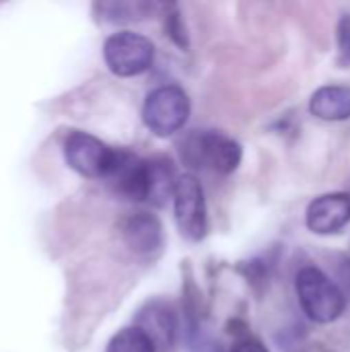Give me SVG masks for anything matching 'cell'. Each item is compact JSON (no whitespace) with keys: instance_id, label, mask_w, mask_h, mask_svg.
<instances>
[{"instance_id":"7c38bea8","label":"cell","mask_w":350,"mask_h":352,"mask_svg":"<svg viewBox=\"0 0 350 352\" xmlns=\"http://www.w3.org/2000/svg\"><path fill=\"white\" fill-rule=\"evenodd\" d=\"M146 171H149V200L155 206H165L169 198H173L177 173L175 165L165 155H155L146 159Z\"/></svg>"},{"instance_id":"e0dca14e","label":"cell","mask_w":350,"mask_h":352,"mask_svg":"<svg viewBox=\"0 0 350 352\" xmlns=\"http://www.w3.org/2000/svg\"><path fill=\"white\" fill-rule=\"evenodd\" d=\"M237 270L254 289L266 287V283L270 278V262L266 258H252L248 262H241L237 266Z\"/></svg>"},{"instance_id":"8fae6325","label":"cell","mask_w":350,"mask_h":352,"mask_svg":"<svg viewBox=\"0 0 350 352\" xmlns=\"http://www.w3.org/2000/svg\"><path fill=\"white\" fill-rule=\"evenodd\" d=\"M309 111L324 122L350 120V87L324 85L309 99Z\"/></svg>"},{"instance_id":"7a4b0ae2","label":"cell","mask_w":350,"mask_h":352,"mask_svg":"<svg viewBox=\"0 0 350 352\" xmlns=\"http://www.w3.org/2000/svg\"><path fill=\"white\" fill-rule=\"evenodd\" d=\"M182 157L194 169H210L219 175L233 173L243 159L241 144L219 130L192 132L182 142Z\"/></svg>"},{"instance_id":"30bf717a","label":"cell","mask_w":350,"mask_h":352,"mask_svg":"<svg viewBox=\"0 0 350 352\" xmlns=\"http://www.w3.org/2000/svg\"><path fill=\"white\" fill-rule=\"evenodd\" d=\"M134 326L140 328L157 346V351H165L173 346L177 334V316L173 307L165 301H149L134 320Z\"/></svg>"},{"instance_id":"4fadbf2b","label":"cell","mask_w":350,"mask_h":352,"mask_svg":"<svg viewBox=\"0 0 350 352\" xmlns=\"http://www.w3.org/2000/svg\"><path fill=\"white\" fill-rule=\"evenodd\" d=\"M165 4L149 2V0H128V2H97L95 12L105 23H132L144 21L155 12L163 10Z\"/></svg>"},{"instance_id":"d6986e66","label":"cell","mask_w":350,"mask_h":352,"mask_svg":"<svg viewBox=\"0 0 350 352\" xmlns=\"http://www.w3.org/2000/svg\"><path fill=\"white\" fill-rule=\"evenodd\" d=\"M231 352H268V349L260 340H256L248 334L243 338H237V342L231 346Z\"/></svg>"},{"instance_id":"3957f363","label":"cell","mask_w":350,"mask_h":352,"mask_svg":"<svg viewBox=\"0 0 350 352\" xmlns=\"http://www.w3.org/2000/svg\"><path fill=\"white\" fill-rule=\"evenodd\" d=\"M190 111V97L182 87L161 85L146 95L142 105V122L155 136L167 138L186 126Z\"/></svg>"},{"instance_id":"277c9868","label":"cell","mask_w":350,"mask_h":352,"mask_svg":"<svg viewBox=\"0 0 350 352\" xmlns=\"http://www.w3.org/2000/svg\"><path fill=\"white\" fill-rule=\"evenodd\" d=\"M103 60L107 68L122 78L146 72L155 62V45L149 37L134 31L111 33L103 43Z\"/></svg>"},{"instance_id":"52a82bcc","label":"cell","mask_w":350,"mask_h":352,"mask_svg":"<svg viewBox=\"0 0 350 352\" xmlns=\"http://www.w3.org/2000/svg\"><path fill=\"white\" fill-rule=\"evenodd\" d=\"M107 188L122 200L146 202L149 200V171L146 159H140L128 148H116V159L103 179Z\"/></svg>"},{"instance_id":"ac0fdd59","label":"cell","mask_w":350,"mask_h":352,"mask_svg":"<svg viewBox=\"0 0 350 352\" xmlns=\"http://www.w3.org/2000/svg\"><path fill=\"white\" fill-rule=\"evenodd\" d=\"M336 41H338V66L347 68L350 66V12L342 14V19L338 21V29H336Z\"/></svg>"},{"instance_id":"ffe728a7","label":"cell","mask_w":350,"mask_h":352,"mask_svg":"<svg viewBox=\"0 0 350 352\" xmlns=\"http://www.w3.org/2000/svg\"><path fill=\"white\" fill-rule=\"evenodd\" d=\"M338 287L342 289V293L347 295V299H350V258H347L340 266H338Z\"/></svg>"},{"instance_id":"8992f818","label":"cell","mask_w":350,"mask_h":352,"mask_svg":"<svg viewBox=\"0 0 350 352\" xmlns=\"http://www.w3.org/2000/svg\"><path fill=\"white\" fill-rule=\"evenodd\" d=\"M64 159L78 175L89 179H105L113 165L116 148L89 132L74 130L64 140Z\"/></svg>"},{"instance_id":"5bb4252c","label":"cell","mask_w":350,"mask_h":352,"mask_svg":"<svg viewBox=\"0 0 350 352\" xmlns=\"http://www.w3.org/2000/svg\"><path fill=\"white\" fill-rule=\"evenodd\" d=\"M182 314L186 324V336L192 342L198 336V326H200V291L190 274L186 276L182 289Z\"/></svg>"},{"instance_id":"ba28073f","label":"cell","mask_w":350,"mask_h":352,"mask_svg":"<svg viewBox=\"0 0 350 352\" xmlns=\"http://www.w3.org/2000/svg\"><path fill=\"white\" fill-rule=\"evenodd\" d=\"M350 223V194L332 192L318 196L305 210V225L316 235H334Z\"/></svg>"},{"instance_id":"9a60e30c","label":"cell","mask_w":350,"mask_h":352,"mask_svg":"<svg viewBox=\"0 0 350 352\" xmlns=\"http://www.w3.org/2000/svg\"><path fill=\"white\" fill-rule=\"evenodd\" d=\"M107 352H159L155 342L136 326L120 330L107 344Z\"/></svg>"},{"instance_id":"6da1fadb","label":"cell","mask_w":350,"mask_h":352,"mask_svg":"<svg viewBox=\"0 0 350 352\" xmlns=\"http://www.w3.org/2000/svg\"><path fill=\"white\" fill-rule=\"evenodd\" d=\"M295 291L303 314L316 324H332L347 309V295L326 272L305 266L295 278Z\"/></svg>"},{"instance_id":"9c48e42d","label":"cell","mask_w":350,"mask_h":352,"mask_svg":"<svg viewBox=\"0 0 350 352\" xmlns=\"http://www.w3.org/2000/svg\"><path fill=\"white\" fill-rule=\"evenodd\" d=\"M122 239L130 252L142 258H153L163 248V225L151 212H134L122 221Z\"/></svg>"},{"instance_id":"5b68a950","label":"cell","mask_w":350,"mask_h":352,"mask_svg":"<svg viewBox=\"0 0 350 352\" xmlns=\"http://www.w3.org/2000/svg\"><path fill=\"white\" fill-rule=\"evenodd\" d=\"M173 214L182 237L188 241H202L208 233V210L204 188L196 175H179L173 192Z\"/></svg>"},{"instance_id":"2e32d148","label":"cell","mask_w":350,"mask_h":352,"mask_svg":"<svg viewBox=\"0 0 350 352\" xmlns=\"http://www.w3.org/2000/svg\"><path fill=\"white\" fill-rule=\"evenodd\" d=\"M163 19H165V33L169 35V39L177 47L188 50L190 47V39H188L186 27H184V19H182V12H179L177 4H167Z\"/></svg>"}]
</instances>
